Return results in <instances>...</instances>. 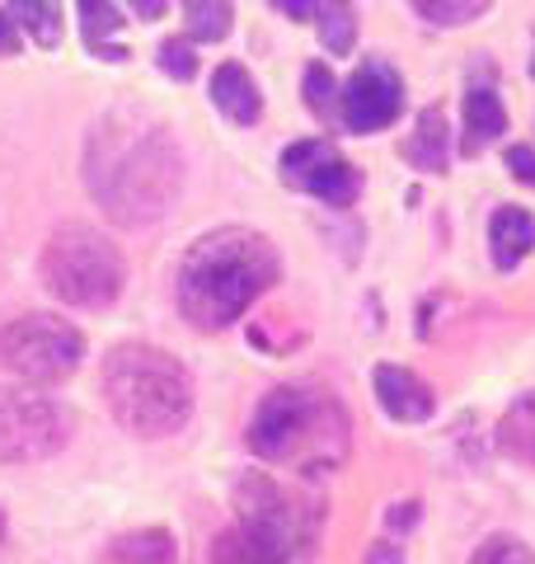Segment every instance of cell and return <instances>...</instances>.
<instances>
[{
	"mask_svg": "<svg viewBox=\"0 0 535 564\" xmlns=\"http://www.w3.org/2000/svg\"><path fill=\"white\" fill-rule=\"evenodd\" d=\"M470 564H535V551L526 541H516V536H489L474 551Z\"/></svg>",
	"mask_w": 535,
	"mask_h": 564,
	"instance_id": "cell-25",
	"label": "cell"
},
{
	"mask_svg": "<svg viewBox=\"0 0 535 564\" xmlns=\"http://www.w3.org/2000/svg\"><path fill=\"white\" fill-rule=\"evenodd\" d=\"M282 184L310 193V198H319L325 207H352L362 198V170L325 137L292 141V147L282 151Z\"/></svg>",
	"mask_w": 535,
	"mask_h": 564,
	"instance_id": "cell-9",
	"label": "cell"
},
{
	"mask_svg": "<svg viewBox=\"0 0 535 564\" xmlns=\"http://www.w3.org/2000/svg\"><path fill=\"white\" fill-rule=\"evenodd\" d=\"M174 560H178V545H174V536L165 532V527L113 536L99 555V564H174Z\"/></svg>",
	"mask_w": 535,
	"mask_h": 564,
	"instance_id": "cell-17",
	"label": "cell"
},
{
	"mask_svg": "<svg viewBox=\"0 0 535 564\" xmlns=\"http://www.w3.org/2000/svg\"><path fill=\"white\" fill-rule=\"evenodd\" d=\"M20 52V24L14 14H0V57H14Z\"/></svg>",
	"mask_w": 535,
	"mask_h": 564,
	"instance_id": "cell-29",
	"label": "cell"
},
{
	"mask_svg": "<svg viewBox=\"0 0 535 564\" xmlns=\"http://www.w3.org/2000/svg\"><path fill=\"white\" fill-rule=\"evenodd\" d=\"M400 109H404V80L385 57H367L343 85V99H338V118L357 137L385 132L400 118Z\"/></svg>",
	"mask_w": 535,
	"mask_h": 564,
	"instance_id": "cell-10",
	"label": "cell"
},
{
	"mask_svg": "<svg viewBox=\"0 0 535 564\" xmlns=\"http://www.w3.org/2000/svg\"><path fill=\"white\" fill-rule=\"evenodd\" d=\"M507 170H512V180H522L526 188H535V147H507Z\"/></svg>",
	"mask_w": 535,
	"mask_h": 564,
	"instance_id": "cell-27",
	"label": "cell"
},
{
	"mask_svg": "<svg viewBox=\"0 0 535 564\" xmlns=\"http://www.w3.org/2000/svg\"><path fill=\"white\" fill-rule=\"evenodd\" d=\"M211 104H217L230 122H240V128H254L263 118V95L240 62L217 66V76H211Z\"/></svg>",
	"mask_w": 535,
	"mask_h": 564,
	"instance_id": "cell-12",
	"label": "cell"
},
{
	"mask_svg": "<svg viewBox=\"0 0 535 564\" xmlns=\"http://www.w3.org/2000/svg\"><path fill=\"white\" fill-rule=\"evenodd\" d=\"M230 503H236V518L249 532H259L263 541H273L277 551H287V555H306L319 536V522H325V503H319L315 494L287 489L259 470L240 475Z\"/></svg>",
	"mask_w": 535,
	"mask_h": 564,
	"instance_id": "cell-6",
	"label": "cell"
},
{
	"mask_svg": "<svg viewBox=\"0 0 535 564\" xmlns=\"http://www.w3.org/2000/svg\"><path fill=\"white\" fill-rule=\"evenodd\" d=\"M76 10H80V39H85V47L95 52V57H103V62H128V47L113 43L118 29L128 24L113 0H76Z\"/></svg>",
	"mask_w": 535,
	"mask_h": 564,
	"instance_id": "cell-16",
	"label": "cell"
},
{
	"mask_svg": "<svg viewBox=\"0 0 535 564\" xmlns=\"http://www.w3.org/2000/svg\"><path fill=\"white\" fill-rule=\"evenodd\" d=\"M70 443V419L62 404L33 391H10L0 386V466L47 462Z\"/></svg>",
	"mask_w": 535,
	"mask_h": 564,
	"instance_id": "cell-8",
	"label": "cell"
},
{
	"mask_svg": "<svg viewBox=\"0 0 535 564\" xmlns=\"http://www.w3.org/2000/svg\"><path fill=\"white\" fill-rule=\"evenodd\" d=\"M230 20H236L230 0H184V24L198 43H221L230 33Z\"/></svg>",
	"mask_w": 535,
	"mask_h": 564,
	"instance_id": "cell-22",
	"label": "cell"
},
{
	"mask_svg": "<svg viewBox=\"0 0 535 564\" xmlns=\"http://www.w3.org/2000/svg\"><path fill=\"white\" fill-rule=\"evenodd\" d=\"M301 90H306V109L315 118H334L338 113V99H343V90H338L334 70L325 62H310L306 66V80H301Z\"/></svg>",
	"mask_w": 535,
	"mask_h": 564,
	"instance_id": "cell-24",
	"label": "cell"
},
{
	"mask_svg": "<svg viewBox=\"0 0 535 564\" xmlns=\"http://www.w3.org/2000/svg\"><path fill=\"white\" fill-rule=\"evenodd\" d=\"M385 522H390V527H414V522H418V503H395V508L385 513Z\"/></svg>",
	"mask_w": 535,
	"mask_h": 564,
	"instance_id": "cell-30",
	"label": "cell"
},
{
	"mask_svg": "<svg viewBox=\"0 0 535 564\" xmlns=\"http://www.w3.org/2000/svg\"><path fill=\"white\" fill-rule=\"evenodd\" d=\"M498 452L516 466H535V391L516 395L498 419Z\"/></svg>",
	"mask_w": 535,
	"mask_h": 564,
	"instance_id": "cell-18",
	"label": "cell"
},
{
	"mask_svg": "<svg viewBox=\"0 0 535 564\" xmlns=\"http://www.w3.org/2000/svg\"><path fill=\"white\" fill-rule=\"evenodd\" d=\"M155 62L174 80H193V76H198V57H193V43H184V39H165V43H160Z\"/></svg>",
	"mask_w": 535,
	"mask_h": 564,
	"instance_id": "cell-26",
	"label": "cell"
},
{
	"mask_svg": "<svg viewBox=\"0 0 535 564\" xmlns=\"http://www.w3.org/2000/svg\"><path fill=\"white\" fill-rule=\"evenodd\" d=\"M404 161L423 170V174H446L451 161V132H446V113L441 109H423L414 122V137L404 141Z\"/></svg>",
	"mask_w": 535,
	"mask_h": 564,
	"instance_id": "cell-14",
	"label": "cell"
},
{
	"mask_svg": "<svg viewBox=\"0 0 535 564\" xmlns=\"http://www.w3.org/2000/svg\"><path fill=\"white\" fill-rule=\"evenodd\" d=\"M80 358H85V334L70 321H57L47 311L0 321V372L33 386H52L76 372Z\"/></svg>",
	"mask_w": 535,
	"mask_h": 564,
	"instance_id": "cell-7",
	"label": "cell"
},
{
	"mask_svg": "<svg viewBox=\"0 0 535 564\" xmlns=\"http://www.w3.org/2000/svg\"><path fill=\"white\" fill-rule=\"evenodd\" d=\"M427 24H437V29H460V24H470L479 20L493 0H408Z\"/></svg>",
	"mask_w": 535,
	"mask_h": 564,
	"instance_id": "cell-23",
	"label": "cell"
},
{
	"mask_svg": "<svg viewBox=\"0 0 535 564\" xmlns=\"http://www.w3.org/2000/svg\"><path fill=\"white\" fill-rule=\"evenodd\" d=\"M0 541H6V513H0Z\"/></svg>",
	"mask_w": 535,
	"mask_h": 564,
	"instance_id": "cell-33",
	"label": "cell"
},
{
	"mask_svg": "<svg viewBox=\"0 0 535 564\" xmlns=\"http://www.w3.org/2000/svg\"><path fill=\"white\" fill-rule=\"evenodd\" d=\"M503 132H507V109H503V99H498L489 85L470 90V95H466V137H460V151L479 155V151H489Z\"/></svg>",
	"mask_w": 535,
	"mask_h": 564,
	"instance_id": "cell-15",
	"label": "cell"
},
{
	"mask_svg": "<svg viewBox=\"0 0 535 564\" xmlns=\"http://www.w3.org/2000/svg\"><path fill=\"white\" fill-rule=\"evenodd\" d=\"M376 400L395 423H423L437 410L433 386H427L418 372H408V367H395V362L376 367Z\"/></svg>",
	"mask_w": 535,
	"mask_h": 564,
	"instance_id": "cell-11",
	"label": "cell"
},
{
	"mask_svg": "<svg viewBox=\"0 0 535 564\" xmlns=\"http://www.w3.org/2000/svg\"><path fill=\"white\" fill-rule=\"evenodd\" d=\"M489 250L503 273H512L535 250V217L526 207H498L489 221Z\"/></svg>",
	"mask_w": 535,
	"mask_h": 564,
	"instance_id": "cell-13",
	"label": "cell"
},
{
	"mask_svg": "<svg viewBox=\"0 0 535 564\" xmlns=\"http://www.w3.org/2000/svg\"><path fill=\"white\" fill-rule=\"evenodd\" d=\"M244 443L259 462L292 466L301 475H329L348 462L352 423L334 395L306 391V386H277L259 400Z\"/></svg>",
	"mask_w": 535,
	"mask_h": 564,
	"instance_id": "cell-3",
	"label": "cell"
},
{
	"mask_svg": "<svg viewBox=\"0 0 535 564\" xmlns=\"http://www.w3.org/2000/svg\"><path fill=\"white\" fill-rule=\"evenodd\" d=\"M103 400L137 437H170L193 414V377L155 344H118L103 358Z\"/></svg>",
	"mask_w": 535,
	"mask_h": 564,
	"instance_id": "cell-4",
	"label": "cell"
},
{
	"mask_svg": "<svg viewBox=\"0 0 535 564\" xmlns=\"http://www.w3.org/2000/svg\"><path fill=\"white\" fill-rule=\"evenodd\" d=\"M319 43L334 57H348L352 43H357V14H352V0H319Z\"/></svg>",
	"mask_w": 535,
	"mask_h": 564,
	"instance_id": "cell-21",
	"label": "cell"
},
{
	"mask_svg": "<svg viewBox=\"0 0 535 564\" xmlns=\"http://www.w3.org/2000/svg\"><path fill=\"white\" fill-rule=\"evenodd\" d=\"M207 560L211 564H287L292 555L277 551L273 541H263L259 532H249L244 522H236V527H226V532L211 541Z\"/></svg>",
	"mask_w": 535,
	"mask_h": 564,
	"instance_id": "cell-19",
	"label": "cell"
},
{
	"mask_svg": "<svg viewBox=\"0 0 535 564\" xmlns=\"http://www.w3.org/2000/svg\"><path fill=\"white\" fill-rule=\"evenodd\" d=\"M282 278V254L263 231L249 226H221L188 245L178 263L174 292L184 321L203 334L236 325L240 315Z\"/></svg>",
	"mask_w": 535,
	"mask_h": 564,
	"instance_id": "cell-2",
	"label": "cell"
},
{
	"mask_svg": "<svg viewBox=\"0 0 535 564\" xmlns=\"http://www.w3.org/2000/svg\"><path fill=\"white\" fill-rule=\"evenodd\" d=\"M14 24L39 47H57L62 43V0H6Z\"/></svg>",
	"mask_w": 535,
	"mask_h": 564,
	"instance_id": "cell-20",
	"label": "cell"
},
{
	"mask_svg": "<svg viewBox=\"0 0 535 564\" xmlns=\"http://www.w3.org/2000/svg\"><path fill=\"white\" fill-rule=\"evenodd\" d=\"M39 278L62 306L103 311L122 296L128 259H122V250L103 231L70 221V226H62V231L47 236L43 254H39Z\"/></svg>",
	"mask_w": 535,
	"mask_h": 564,
	"instance_id": "cell-5",
	"label": "cell"
},
{
	"mask_svg": "<svg viewBox=\"0 0 535 564\" xmlns=\"http://www.w3.org/2000/svg\"><path fill=\"white\" fill-rule=\"evenodd\" d=\"M367 564H400V545H376V551H371V560Z\"/></svg>",
	"mask_w": 535,
	"mask_h": 564,
	"instance_id": "cell-32",
	"label": "cell"
},
{
	"mask_svg": "<svg viewBox=\"0 0 535 564\" xmlns=\"http://www.w3.org/2000/svg\"><path fill=\"white\" fill-rule=\"evenodd\" d=\"M128 6L137 10V20H160V14H165V6H170V0H128Z\"/></svg>",
	"mask_w": 535,
	"mask_h": 564,
	"instance_id": "cell-31",
	"label": "cell"
},
{
	"mask_svg": "<svg viewBox=\"0 0 535 564\" xmlns=\"http://www.w3.org/2000/svg\"><path fill=\"white\" fill-rule=\"evenodd\" d=\"M268 6H277L287 20H315L319 14V0H268Z\"/></svg>",
	"mask_w": 535,
	"mask_h": 564,
	"instance_id": "cell-28",
	"label": "cell"
},
{
	"mask_svg": "<svg viewBox=\"0 0 535 564\" xmlns=\"http://www.w3.org/2000/svg\"><path fill=\"white\" fill-rule=\"evenodd\" d=\"M85 188L118 226H151L184 188V151L146 109H109L85 137Z\"/></svg>",
	"mask_w": 535,
	"mask_h": 564,
	"instance_id": "cell-1",
	"label": "cell"
}]
</instances>
